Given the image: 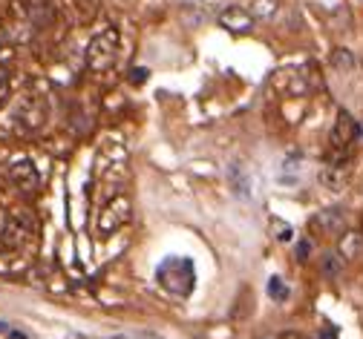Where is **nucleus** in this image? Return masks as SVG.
<instances>
[{
    "label": "nucleus",
    "mask_w": 363,
    "mask_h": 339,
    "mask_svg": "<svg viewBox=\"0 0 363 339\" xmlns=\"http://www.w3.org/2000/svg\"><path fill=\"white\" fill-rule=\"evenodd\" d=\"M9 181L23 193H35L38 184H40V176H38V167L29 159H15L9 164Z\"/></svg>",
    "instance_id": "nucleus-6"
},
{
    "label": "nucleus",
    "mask_w": 363,
    "mask_h": 339,
    "mask_svg": "<svg viewBox=\"0 0 363 339\" xmlns=\"http://www.w3.org/2000/svg\"><path fill=\"white\" fill-rule=\"evenodd\" d=\"M337 253L343 256V262H346V259H357V256L363 253V236L354 233V230L340 233V248H337Z\"/></svg>",
    "instance_id": "nucleus-11"
},
{
    "label": "nucleus",
    "mask_w": 363,
    "mask_h": 339,
    "mask_svg": "<svg viewBox=\"0 0 363 339\" xmlns=\"http://www.w3.org/2000/svg\"><path fill=\"white\" fill-rule=\"evenodd\" d=\"M156 282L173 297H191V290L196 285V270L188 256H167L156 268Z\"/></svg>",
    "instance_id": "nucleus-1"
},
{
    "label": "nucleus",
    "mask_w": 363,
    "mask_h": 339,
    "mask_svg": "<svg viewBox=\"0 0 363 339\" xmlns=\"http://www.w3.org/2000/svg\"><path fill=\"white\" fill-rule=\"evenodd\" d=\"M308 251H311V248H308V241H300V245H297V256H300V259H306Z\"/></svg>",
    "instance_id": "nucleus-22"
},
{
    "label": "nucleus",
    "mask_w": 363,
    "mask_h": 339,
    "mask_svg": "<svg viewBox=\"0 0 363 339\" xmlns=\"http://www.w3.org/2000/svg\"><path fill=\"white\" fill-rule=\"evenodd\" d=\"M277 12V0H254L251 4V15L254 18H271Z\"/></svg>",
    "instance_id": "nucleus-15"
},
{
    "label": "nucleus",
    "mask_w": 363,
    "mask_h": 339,
    "mask_svg": "<svg viewBox=\"0 0 363 339\" xmlns=\"http://www.w3.org/2000/svg\"><path fill=\"white\" fill-rule=\"evenodd\" d=\"M271 233H277V241H289L294 236V230L280 219H271Z\"/></svg>",
    "instance_id": "nucleus-18"
},
{
    "label": "nucleus",
    "mask_w": 363,
    "mask_h": 339,
    "mask_svg": "<svg viewBox=\"0 0 363 339\" xmlns=\"http://www.w3.org/2000/svg\"><path fill=\"white\" fill-rule=\"evenodd\" d=\"M228 184H231V193L237 199H242V202L251 199V176L245 173L242 164H231L228 167Z\"/></svg>",
    "instance_id": "nucleus-10"
},
{
    "label": "nucleus",
    "mask_w": 363,
    "mask_h": 339,
    "mask_svg": "<svg viewBox=\"0 0 363 339\" xmlns=\"http://www.w3.org/2000/svg\"><path fill=\"white\" fill-rule=\"evenodd\" d=\"M110 339H139V336H130V333H113Z\"/></svg>",
    "instance_id": "nucleus-24"
},
{
    "label": "nucleus",
    "mask_w": 363,
    "mask_h": 339,
    "mask_svg": "<svg viewBox=\"0 0 363 339\" xmlns=\"http://www.w3.org/2000/svg\"><path fill=\"white\" fill-rule=\"evenodd\" d=\"M32 236V222L26 213H12L6 219V227H4V241L9 248H21L23 241Z\"/></svg>",
    "instance_id": "nucleus-9"
},
{
    "label": "nucleus",
    "mask_w": 363,
    "mask_h": 339,
    "mask_svg": "<svg viewBox=\"0 0 363 339\" xmlns=\"http://www.w3.org/2000/svg\"><path fill=\"white\" fill-rule=\"evenodd\" d=\"M32 4H35V6H29V15L35 18L38 26L52 21V12H50V6H47V0H32Z\"/></svg>",
    "instance_id": "nucleus-14"
},
{
    "label": "nucleus",
    "mask_w": 363,
    "mask_h": 339,
    "mask_svg": "<svg viewBox=\"0 0 363 339\" xmlns=\"http://www.w3.org/2000/svg\"><path fill=\"white\" fill-rule=\"evenodd\" d=\"M12 121L23 132H35L43 127V121H47V104H43V98H38V95H26V98H21V104L15 107Z\"/></svg>",
    "instance_id": "nucleus-4"
},
{
    "label": "nucleus",
    "mask_w": 363,
    "mask_h": 339,
    "mask_svg": "<svg viewBox=\"0 0 363 339\" xmlns=\"http://www.w3.org/2000/svg\"><path fill=\"white\" fill-rule=\"evenodd\" d=\"M357 135H360V130H357L354 118H352L346 110H340V113H337V121H335V127H332V135H329L326 164H332V167L340 170V167L352 159V144H354Z\"/></svg>",
    "instance_id": "nucleus-2"
},
{
    "label": "nucleus",
    "mask_w": 363,
    "mask_h": 339,
    "mask_svg": "<svg viewBox=\"0 0 363 339\" xmlns=\"http://www.w3.org/2000/svg\"><path fill=\"white\" fill-rule=\"evenodd\" d=\"M139 339H164V336H159V333H150V331H142V333H139Z\"/></svg>",
    "instance_id": "nucleus-23"
},
{
    "label": "nucleus",
    "mask_w": 363,
    "mask_h": 339,
    "mask_svg": "<svg viewBox=\"0 0 363 339\" xmlns=\"http://www.w3.org/2000/svg\"><path fill=\"white\" fill-rule=\"evenodd\" d=\"M308 227H311V233H317V236H340V233L346 230V216H343V210L332 207V210L317 213V216L308 222Z\"/></svg>",
    "instance_id": "nucleus-7"
},
{
    "label": "nucleus",
    "mask_w": 363,
    "mask_h": 339,
    "mask_svg": "<svg viewBox=\"0 0 363 339\" xmlns=\"http://www.w3.org/2000/svg\"><path fill=\"white\" fill-rule=\"evenodd\" d=\"M320 184H326L329 190H340V176H337V167H332V164H326L323 170H320Z\"/></svg>",
    "instance_id": "nucleus-17"
},
{
    "label": "nucleus",
    "mask_w": 363,
    "mask_h": 339,
    "mask_svg": "<svg viewBox=\"0 0 363 339\" xmlns=\"http://www.w3.org/2000/svg\"><path fill=\"white\" fill-rule=\"evenodd\" d=\"M147 75H150V72H147L145 67H139V69H133V72H130V84H139V86H142V84L147 81Z\"/></svg>",
    "instance_id": "nucleus-20"
},
{
    "label": "nucleus",
    "mask_w": 363,
    "mask_h": 339,
    "mask_svg": "<svg viewBox=\"0 0 363 339\" xmlns=\"http://www.w3.org/2000/svg\"><path fill=\"white\" fill-rule=\"evenodd\" d=\"M130 210H133L130 199H127V196H116V199L99 213V233H101V236H113L116 230H121V227L130 222Z\"/></svg>",
    "instance_id": "nucleus-5"
},
{
    "label": "nucleus",
    "mask_w": 363,
    "mask_h": 339,
    "mask_svg": "<svg viewBox=\"0 0 363 339\" xmlns=\"http://www.w3.org/2000/svg\"><path fill=\"white\" fill-rule=\"evenodd\" d=\"M116 61H118V32L113 26H107L89 40L86 64H89V69H96V72H107V69L116 67Z\"/></svg>",
    "instance_id": "nucleus-3"
},
{
    "label": "nucleus",
    "mask_w": 363,
    "mask_h": 339,
    "mask_svg": "<svg viewBox=\"0 0 363 339\" xmlns=\"http://www.w3.org/2000/svg\"><path fill=\"white\" fill-rule=\"evenodd\" d=\"M332 67H335L337 72H352V69H354V55L340 46V50L332 52Z\"/></svg>",
    "instance_id": "nucleus-12"
},
{
    "label": "nucleus",
    "mask_w": 363,
    "mask_h": 339,
    "mask_svg": "<svg viewBox=\"0 0 363 339\" xmlns=\"http://www.w3.org/2000/svg\"><path fill=\"white\" fill-rule=\"evenodd\" d=\"M6 98H9V75L4 67H0V107L6 104Z\"/></svg>",
    "instance_id": "nucleus-19"
},
{
    "label": "nucleus",
    "mask_w": 363,
    "mask_h": 339,
    "mask_svg": "<svg viewBox=\"0 0 363 339\" xmlns=\"http://www.w3.org/2000/svg\"><path fill=\"white\" fill-rule=\"evenodd\" d=\"M268 297H271V299H277V302H286V299H289V290H286L283 279H277V276H271V279H268Z\"/></svg>",
    "instance_id": "nucleus-16"
},
{
    "label": "nucleus",
    "mask_w": 363,
    "mask_h": 339,
    "mask_svg": "<svg viewBox=\"0 0 363 339\" xmlns=\"http://www.w3.org/2000/svg\"><path fill=\"white\" fill-rule=\"evenodd\" d=\"M69 339H89V336H84V333H72Z\"/></svg>",
    "instance_id": "nucleus-25"
},
{
    "label": "nucleus",
    "mask_w": 363,
    "mask_h": 339,
    "mask_svg": "<svg viewBox=\"0 0 363 339\" xmlns=\"http://www.w3.org/2000/svg\"><path fill=\"white\" fill-rule=\"evenodd\" d=\"M320 270H323L326 276H337V273L343 270V256H340V253H326V256L320 259Z\"/></svg>",
    "instance_id": "nucleus-13"
},
{
    "label": "nucleus",
    "mask_w": 363,
    "mask_h": 339,
    "mask_svg": "<svg viewBox=\"0 0 363 339\" xmlns=\"http://www.w3.org/2000/svg\"><path fill=\"white\" fill-rule=\"evenodd\" d=\"M219 26L234 32V35H248L254 29V15L248 9H242V6H228L219 15Z\"/></svg>",
    "instance_id": "nucleus-8"
},
{
    "label": "nucleus",
    "mask_w": 363,
    "mask_h": 339,
    "mask_svg": "<svg viewBox=\"0 0 363 339\" xmlns=\"http://www.w3.org/2000/svg\"><path fill=\"white\" fill-rule=\"evenodd\" d=\"M277 339H308L306 333H300V331H283Z\"/></svg>",
    "instance_id": "nucleus-21"
}]
</instances>
